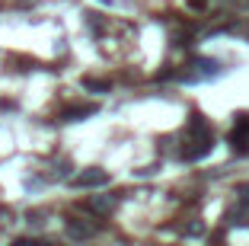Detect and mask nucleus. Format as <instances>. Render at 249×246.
<instances>
[{
  "mask_svg": "<svg viewBox=\"0 0 249 246\" xmlns=\"http://www.w3.org/2000/svg\"><path fill=\"white\" fill-rule=\"evenodd\" d=\"M109 182V173L99 167H89V170H80L77 176H71V186L73 189H103Z\"/></svg>",
  "mask_w": 249,
  "mask_h": 246,
  "instance_id": "obj_1",
  "label": "nucleus"
},
{
  "mask_svg": "<svg viewBox=\"0 0 249 246\" xmlns=\"http://www.w3.org/2000/svg\"><path fill=\"white\" fill-rule=\"evenodd\" d=\"M230 141H233L236 153L249 151V115H236V128H233V134H230Z\"/></svg>",
  "mask_w": 249,
  "mask_h": 246,
  "instance_id": "obj_2",
  "label": "nucleus"
},
{
  "mask_svg": "<svg viewBox=\"0 0 249 246\" xmlns=\"http://www.w3.org/2000/svg\"><path fill=\"white\" fill-rule=\"evenodd\" d=\"M96 230H99V224H93V221H80V217H71L67 221L71 240H89V237H96Z\"/></svg>",
  "mask_w": 249,
  "mask_h": 246,
  "instance_id": "obj_3",
  "label": "nucleus"
},
{
  "mask_svg": "<svg viewBox=\"0 0 249 246\" xmlns=\"http://www.w3.org/2000/svg\"><path fill=\"white\" fill-rule=\"evenodd\" d=\"M115 205H118V195H89L87 198V208L93 214H112Z\"/></svg>",
  "mask_w": 249,
  "mask_h": 246,
  "instance_id": "obj_4",
  "label": "nucleus"
},
{
  "mask_svg": "<svg viewBox=\"0 0 249 246\" xmlns=\"http://www.w3.org/2000/svg\"><path fill=\"white\" fill-rule=\"evenodd\" d=\"M192 67H195V71H192V77H195V80H211V77H217V74H220V64H217V61H211V58H198Z\"/></svg>",
  "mask_w": 249,
  "mask_h": 246,
  "instance_id": "obj_5",
  "label": "nucleus"
},
{
  "mask_svg": "<svg viewBox=\"0 0 249 246\" xmlns=\"http://www.w3.org/2000/svg\"><path fill=\"white\" fill-rule=\"evenodd\" d=\"M93 112H96V106H67V109H61V122H80V118L93 115Z\"/></svg>",
  "mask_w": 249,
  "mask_h": 246,
  "instance_id": "obj_6",
  "label": "nucleus"
},
{
  "mask_svg": "<svg viewBox=\"0 0 249 246\" xmlns=\"http://www.w3.org/2000/svg\"><path fill=\"white\" fill-rule=\"evenodd\" d=\"M83 90H93V93H109V83L96 77H83Z\"/></svg>",
  "mask_w": 249,
  "mask_h": 246,
  "instance_id": "obj_7",
  "label": "nucleus"
},
{
  "mask_svg": "<svg viewBox=\"0 0 249 246\" xmlns=\"http://www.w3.org/2000/svg\"><path fill=\"white\" fill-rule=\"evenodd\" d=\"M236 195H240L243 205H249V182H240V186H236Z\"/></svg>",
  "mask_w": 249,
  "mask_h": 246,
  "instance_id": "obj_8",
  "label": "nucleus"
},
{
  "mask_svg": "<svg viewBox=\"0 0 249 246\" xmlns=\"http://www.w3.org/2000/svg\"><path fill=\"white\" fill-rule=\"evenodd\" d=\"M185 233H189V237H198V233H205V224H201V221H198V224H189Z\"/></svg>",
  "mask_w": 249,
  "mask_h": 246,
  "instance_id": "obj_9",
  "label": "nucleus"
}]
</instances>
